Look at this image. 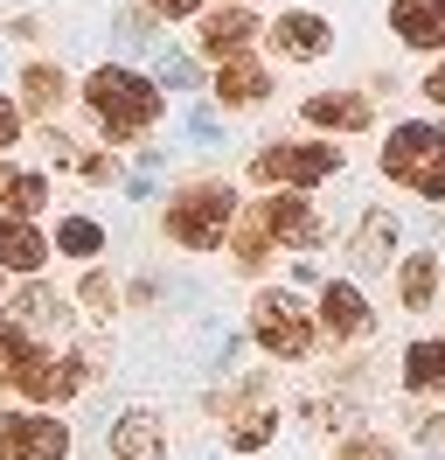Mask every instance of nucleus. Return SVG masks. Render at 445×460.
<instances>
[{
    "label": "nucleus",
    "mask_w": 445,
    "mask_h": 460,
    "mask_svg": "<svg viewBox=\"0 0 445 460\" xmlns=\"http://www.w3.org/2000/svg\"><path fill=\"white\" fill-rule=\"evenodd\" d=\"M83 300H91V307H111V279H105V272H91V279H83Z\"/></svg>",
    "instance_id": "obj_29"
},
{
    "label": "nucleus",
    "mask_w": 445,
    "mask_h": 460,
    "mask_svg": "<svg viewBox=\"0 0 445 460\" xmlns=\"http://www.w3.org/2000/svg\"><path fill=\"white\" fill-rule=\"evenodd\" d=\"M83 98H91V112H98V126L111 140H139V133L161 126V91L146 84L139 70H98L83 84Z\"/></svg>",
    "instance_id": "obj_1"
},
{
    "label": "nucleus",
    "mask_w": 445,
    "mask_h": 460,
    "mask_svg": "<svg viewBox=\"0 0 445 460\" xmlns=\"http://www.w3.org/2000/svg\"><path fill=\"white\" fill-rule=\"evenodd\" d=\"M230 217H237V196L222 181H195V189H181L167 202V237L188 244V252H209V244H222Z\"/></svg>",
    "instance_id": "obj_3"
},
{
    "label": "nucleus",
    "mask_w": 445,
    "mask_h": 460,
    "mask_svg": "<svg viewBox=\"0 0 445 460\" xmlns=\"http://www.w3.org/2000/svg\"><path fill=\"white\" fill-rule=\"evenodd\" d=\"M56 244H63L70 259H91V252H105V230L91 224V217H63V224H56Z\"/></svg>",
    "instance_id": "obj_21"
},
{
    "label": "nucleus",
    "mask_w": 445,
    "mask_h": 460,
    "mask_svg": "<svg viewBox=\"0 0 445 460\" xmlns=\"http://www.w3.org/2000/svg\"><path fill=\"white\" fill-rule=\"evenodd\" d=\"M70 432L42 411H0V460H63Z\"/></svg>",
    "instance_id": "obj_6"
},
{
    "label": "nucleus",
    "mask_w": 445,
    "mask_h": 460,
    "mask_svg": "<svg viewBox=\"0 0 445 460\" xmlns=\"http://www.w3.org/2000/svg\"><path fill=\"white\" fill-rule=\"evenodd\" d=\"M424 439H432V447H445V419H432V426H424Z\"/></svg>",
    "instance_id": "obj_32"
},
{
    "label": "nucleus",
    "mask_w": 445,
    "mask_h": 460,
    "mask_svg": "<svg viewBox=\"0 0 445 460\" xmlns=\"http://www.w3.org/2000/svg\"><path fill=\"white\" fill-rule=\"evenodd\" d=\"M389 244H397L389 217H369V224L355 230V259H362V265H389Z\"/></svg>",
    "instance_id": "obj_22"
},
{
    "label": "nucleus",
    "mask_w": 445,
    "mask_h": 460,
    "mask_svg": "<svg viewBox=\"0 0 445 460\" xmlns=\"http://www.w3.org/2000/svg\"><path fill=\"white\" fill-rule=\"evenodd\" d=\"M397 293H404V307H432V293H439V265L424 259H404V272H397Z\"/></svg>",
    "instance_id": "obj_19"
},
{
    "label": "nucleus",
    "mask_w": 445,
    "mask_h": 460,
    "mask_svg": "<svg viewBox=\"0 0 445 460\" xmlns=\"http://www.w3.org/2000/svg\"><path fill=\"white\" fill-rule=\"evenodd\" d=\"M341 460H389V439H376V432H355V439H341Z\"/></svg>",
    "instance_id": "obj_27"
},
{
    "label": "nucleus",
    "mask_w": 445,
    "mask_h": 460,
    "mask_svg": "<svg viewBox=\"0 0 445 460\" xmlns=\"http://www.w3.org/2000/svg\"><path fill=\"white\" fill-rule=\"evenodd\" d=\"M424 98H432V105H445V63L432 70V77H424Z\"/></svg>",
    "instance_id": "obj_31"
},
{
    "label": "nucleus",
    "mask_w": 445,
    "mask_h": 460,
    "mask_svg": "<svg viewBox=\"0 0 445 460\" xmlns=\"http://www.w3.org/2000/svg\"><path fill=\"white\" fill-rule=\"evenodd\" d=\"M272 432H278V419H265V411H250V419H237V432H230V447H237V454H257V447H265Z\"/></svg>",
    "instance_id": "obj_25"
},
{
    "label": "nucleus",
    "mask_w": 445,
    "mask_h": 460,
    "mask_svg": "<svg viewBox=\"0 0 445 460\" xmlns=\"http://www.w3.org/2000/svg\"><path fill=\"white\" fill-rule=\"evenodd\" d=\"M14 391H28L35 404H63V398H77V391H83V363L35 349V356H28V370L14 376Z\"/></svg>",
    "instance_id": "obj_7"
},
{
    "label": "nucleus",
    "mask_w": 445,
    "mask_h": 460,
    "mask_svg": "<svg viewBox=\"0 0 445 460\" xmlns=\"http://www.w3.org/2000/svg\"><path fill=\"white\" fill-rule=\"evenodd\" d=\"M56 314H63V307H56L49 293H22V300H14V328H22V335L42 328V321H56Z\"/></svg>",
    "instance_id": "obj_26"
},
{
    "label": "nucleus",
    "mask_w": 445,
    "mask_h": 460,
    "mask_svg": "<svg viewBox=\"0 0 445 460\" xmlns=\"http://www.w3.org/2000/svg\"><path fill=\"white\" fill-rule=\"evenodd\" d=\"M146 7H153V14H167V22H188L202 0H146Z\"/></svg>",
    "instance_id": "obj_28"
},
{
    "label": "nucleus",
    "mask_w": 445,
    "mask_h": 460,
    "mask_svg": "<svg viewBox=\"0 0 445 460\" xmlns=\"http://www.w3.org/2000/svg\"><path fill=\"white\" fill-rule=\"evenodd\" d=\"M63 70H49V63H28L22 70V112H35V119H56V105H63Z\"/></svg>",
    "instance_id": "obj_17"
},
{
    "label": "nucleus",
    "mask_w": 445,
    "mask_h": 460,
    "mask_svg": "<svg viewBox=\"0 0 445 460\" xmlns=\"http://www.w3.org/2000/svg\"><path fill=\"white\" fill-rule=\"evenodd\" d=\"M272 42H278V57H292V63H313V57H327L334 29L320 22V14H278V22H272Z\"/></svg>",
    "instance_id": "obj_12"
},
{
    "label": "nucleus",
    "mask_w": 445,
    "mask_h": 460,
    "mask_svg": "<svg viewBox=\"0 0 445 460\" xmlns=\"http://www.w3.org/2000/svg\"><path fill=\"white\" fill-rule=\"evenodd\" d=\"M7 209H14V217H35V209H49V181H42V174H14V189H7Z\"/></svg>",
    "instance_id": "obj_23"
},
{
    "label": "nucleus",
    "mask_w": 445,
    "mask_h": 460,
    "mask_svg": "<svg viewBox=\"0 0 445 460\" xmlns=\"http://www.w3.org/2000/svg\"><path fill=\"white\" fill-rule=\"evenodd\" d=\"M7 189H14V168H7V161H0V202H7Z\"/></svg>",
    "instance_id": "obj_33"
},
{
    "label": "nucleus",
    "mask_w": 445,
    "mask_h": 460,
    "mask_svg": "<svg viewBox=\"0 0 445 460\" xmlns=\"http://www.w3.org/2000/svg\"><path fill=\"white\" fill-rule=\"evenodd\" d=\"M265 91H272L265 63H250V57H230V63H216V98H222V105H237V112H244V105H257Z\"/></svg>",
    "instance_id": "obj_14"
},
{
    "label": "nucleus",
    "mask_w": 445,
    "mask_h": 460,
    "mask_svg": "<svg viewBox=\"0 0 445 460\" xmlns=\"http://www.w3.org/2000/svg\"><path fill=\"white\" fill-rule=\"evenodd\" d=\"M306 119H313V126H334V133H362V126H369V98H355V91H320V98H306Z\"/></svg>",
    "instance_id": "obj_16"
},
{
    "label": "nucleus",
    "mask_w": 445,
    "mask_h": 460,
    "mask_svg": "<svg viewBox=\"0 0 445 460\" xmlns=\"http://www.w3.org/2000/svg\"><path fill=\"white\" fill-rule=\"evenodd\" d=\"M250 42H257V14H244V7H222V14L202 22V57H209V63L244 57Z\"/></svg>",
    "instance_id": "obj_9"
},
{
    "label": "nucleus",
    "mask_w": 445,
    "mask_h": 460,
    "mask_svg": "<svg viewBox=\"0 0 445 460\" xmlns=\"http://www.w3.org/2000/svg\"><path fill=\"white\" fill-rule=\"evenodd\" d=\"M161 447H167V432H161L153 411H126V419L111 426V454L118 460H161Z\"/></svg>",
    "instance_id": "obj_13"
},
{
    "label": "nucleus",
    "mask_w": 445,
    "mask_h": 460,
    "mask_svg": "<svg viewBox=\"0 0 445 460\" xmlns=\"http://www.w3.org/2000/svg\"><path fill=\"white\" fill-rule=\"evenodd\" d=\"M42 259H49L42 230L22 224V217H0V265H7V272H42Z\"/></svg>",
    "instance_id": "obj_15"
},
{
    "label": "nucleus",
    "mask_w": 445,
    "mask_h": 460,
    "mask_svg": "<svg viewBox=\"0 0 445 460\" xmlns=\"http://www.w3.org/2000/svg\"><path fill=\"white\" fill-rule=\"evenodd\" d=\"M404 384H411V391H445V342H411L404 349Z\"/></svg>",
    "instance_id": "obj_18"
},
{
    "label": "nucleus",
    "mask_w": 445,
    "mask_h": 460,
    "mask_svg": "<svg viewBox=\"0 0 445 460\" xmlns=\"http://www.w3.org/2000/svg\"><path fill=\"white\" fill-rule=\"evenodd\" d=\"M14 133H22V112H14L7 98H0V146H14Z\"/></svg>",
    "instance_id": "obj_30"
},
{
    "label": "nucleus",
    "mask_w": 445,
    "mask_h": 460,
    "mask_svg": "<svg viewBox=\"0 0 445 460\" xmlns=\"http://www.w3.org/2000/svg\"><path fill=\"white\" fill-rule=\"evenodd\" d=\"M334 168H341V146H313V140H272V146H257V161H250V174L278 181V189H313Z\"/></svg>",
    "instance_id": "obj_4"
},
{
    "label": "nucleus",
    "mask_w": 445,
    "mask_h": 460,
    "mask_svg": "<svg viewBox=\"0 0 445 460\" xmlns=\"http://www.w3.org/2000/svg\"><path fill=\"white\" fill-rule=\"evenodd\" d=\"M230 230H237V265H244V272H257V265H265V252H272V237H265V224H257V209H250V217H230Z\"/></svg>",
    "instance_id": "obj_20"
},
{
    "label": "nucleus",
    "mask_w": 445,
    "mask_h": 460,
    "mask_svg": "<svg viewBox=\"0 0 445 460\" xmlns=\"http://www.w3.org/2000/svg\"><path fill=\"white\" fill-rule=\"evenodd\" d=\"M320 328H327L334 342H355V335H369V300H362L348 279H327V287H320Z\"/></svg>",
    "instance_id": "obj_8"
},
{
    "label": "nucleus",
    "mask_w": 445,
    "mask_h": 460,
    "mask_svg": "<svg viewBox=\"0 0 445 460\" xmlns=\"http://www.w3.org/2000/svg\"><path fill=\"white\" fill-rule=\"evenodd\" d=\"M250 335L265 356H285V363H300L306 349H313V321L285 300V293H257V307H250Z\"/></svg>",
    "instance_id": "obj_5"
},
{
    "label": "nucleus",
    "mask_w": 445,
    "mask_h": 460,
    "mask_svg": "<svg viewBox=\"0 0 445 460\" xmlns=\"http://www.w3.org/2000/svg\"><path fill=\"white\" fill-rule=\"evenodd\" d=\"M28 356H35V342H28L22 328H0V391H7V384L28 370Z\"/></svg>",
    "instance_id": "obj_24"
},
{
    "label": "nucleus",
    "mask_w": 445,
    "mask_h": 460,
    "mask_svg": "<svg viewBox=\"0 0 445 460\" xmlns=\"http://www.w3.org/2000/svg\"><path fill=\"white\" fill-rule=\"evenodd\" d=\"M383 174L389 181H404V189H417V196L445 202V126H397L383 146Z\"/></svg>",
    "instance_id": "obj_2"
},
{
    "label": "nucleus",
    "mask_w": 445,
    "mask_h": 460,
    "mask_svg": "<svg viewBox=\"0 0 445 460\" xmlns=\"http://www.w3.org/2000/svg\"><path fill=\"white\" fill-rule=\"evenodd\" d=\"M389 22L411 49H445V0H389Z\"/></svg>",
    "instance_id": "obj_11"
},
{
    "label": "nucleus",
    "mask_w": 445,
    "mask_h": 460,
    "mask_svg": "<svg viewBox=\"0 0 445 460\" xmlns=\"http://www.w3.org/2000/svg\"><path fill=\"white\" fill-rule=\"evenodd\" d=\"M257 224H265V237H278V244H320V217H313L300 196L257 202Z\"/></svg>",
    "instance_id": "obj_10"
}]
</instances>
